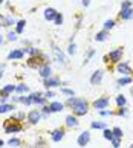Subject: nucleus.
<instances>
[{
    "instance_id": "33",
    "label": "nucleus",
    "mask_w": 133,
    "mask_h": 148,
    "mask_svg": "<svg viewBox=\"0 0 133 148\" xmlns=\"http://www.w3.org/2000/svg\"><path fill=\"white\" fill-rule=\"evenodd\" d=\"M115 102H116V106H118V107H125L127 106V98L123 95V93H119V95L115 98Z\"/></svg>"
},
{
    "instance_id": "45",
    "label": "nucleus",
    "mask_w": 133,
    "mask_h": 148,
    "mask_svg": "<svg viewBox=\"0 0 133 148\" xmlns=\"http://www.w3.org/2000/svg\"><path fill=\"white\" fill-rule=\"evenodd\" d=\"M127 8H132V2L130 0H123L121 2V9H127Z\"/></svg>"
},
{
    "instance_id": "1",
    "label": "nucleus",
    "mask_w": 133,
    "mask_h": 148,
    "mask_svg": "<svg viewBox=\"0 0 133 148\" xmlns=\"http://www.w3.org/2000/svg\"><path fill=\"white\" fill-rule=\"evenodd\" d=\"M64 106L70 108L72 110V114H75V116H86L89 113V107H90V104L86 98H76V96H69L68 99H66Z\"/></svg>"
},
{
    "instance_id": "28",
    "label": "nucleus",
    "mask_w": 133,
    "mask_h": 148,
    "mask_svg": "<svg viewBox=\"0 0 133 148\" xmlns=\"http://www.w3.org/2000/svg\"><path fill=\"white\" fill-rule=\"evenodd\" d=\"M25 28H26V20H17V23H15V26H14V31L17 32L19 35H21L25 32Z\"/></svg>"
},
{
    "instance_id": "19",
    "label": "nucleus",
    "mask_w": 133,
    "mask_h": 148,
    "mask_svg": "<svg viewBox=\"0 0 133 148\" xmlns=\"http://www.w3.org/2000/svg\"><path fill=\"white\" fill-rule=\"evenodd\" d=\"M58 11L55 9V8H51V6H48V8H44V12H43V17L46 21H54L55 18V15H57Z\"/></svg>"
},
{
    "instance_id": "42",
    "label": "nucleus",
    "mask_w": 133,
    "mask_h": 148,
    "mask_svg": "<svg viewBox=\"0 0 133 148\" xmlns=\"http://www.w3.org/2000/svg\"><path fill=\"white\" fill-rule=\"evenodd\" d=\"M68 53H69V55H75V53H76V45H75L74 41L69 43V46H68Z\"/></svg>"
},
{
    "instance_id": "31",
    "label": "nucleus",
    "mask_w": 133,
    "mask_h": 148,
    "mask_svg": "<svg viewBox=\"0 0 133 148\" xmlns=\"http://www.w3.org/2000/svg\"><path fill=\"white\" fill-rule=\"evenodd\" d=\"M19 104H23L25 107L34 106V104H32V99L29 98V95H19Z\"/></svg>"
},
{
    "instance_id": "43",
    "label": "nucleus",
    "mask_w": 133,
    "mask_h": 148,
    "mask_svg": "<svg viewBox=\"0 0 133 148\" xmlns=\"http://www.w3.org/2000/svg\"><path fill=\"white\" fill-rule=\"evenodd\" d=\"M55 95H57V93H55L54 90H44V92H43V96L46 98L48 101H49V99H54Z\"/></svg>"
},
{
    "instance_id": "32",
    "label": "nucleus",
    "mask_w": 133,
    "mask_h": 148,
    "mask_svg": "<svg viewBox=\"0 0 133 148\" xmlns=\"http://www.w3.org/2000/svg\"><path fill=\"white\" fill-rule=\"evenodd\" d=\"M116 26V20L113 18H107L106 21L103 23V29H106V31H112L113 28Z\"/></svg>"
},
{
    "instance_id": "38",
    "label": "nucleus",
    "mask_w": 133,
    "mask_h": 148,
    "mask_svg": "<svg viewBox=\"0 0 133 148\" xmlns=\"http://www.w3.org/2000/svg\"><path fill=\"white\" fill-rule=\"evenodd\" d=\"M98 114H99V116H103V118H109V116H115V112L104 108V110H98Z\"/></svg>"
},
{
    "instance_id": "41",
    "label": "nucleus",
    "mask_w": 133,
    "mask_h": 148,
    "mask_svg": "<svg viewBox=\"0 0 133 148\" xmlns=\"http://www.w3.org/2000/svg\"><path fill=\"white\" fill-rule=\"evenodd\" d=\"M26 114H28V113H25L23 110H20V112H17V113H14V116H15V119H17V121H20V122H25Z\"/></svg>"
},
{
    "instance_id": "36",
    "label": "nucleus",
    "mask_w": 133,
    "mask_h": 148,
    "mask_svg": "<svg viewBox=\"0 0 133 148\" xmlns=\"http://www.w3.org/2000/svg\"><path fill=\"white\" fill-rule=\"evenodd\" d=\"M103 138L106 139V140H109V142L112 140V139H113V133H112V128H109V127H107V128H104V130H103Z\"/></svg>"
},
{
    "instance_id": "51",
    "label": "nucleus",
    "mask_w": 133,
    "mask_h": 148,
    "mask_svg": "<svg viewBox=\"0 0 133 148\" xmlns=\"http://www.w3.org/2000/svg\"><path fill=\"white\" fill-rule=\"evenodd\" d=\"M0 3H5V0H0Z\"/></svg>"
},
{
    "instance_id": "16",
    "label": "nucleus",
    "mask_w": 133,
    "mask_h": 148,
    "mask_svg": "<svg viewBox=\"0 0 133 148\" xmlns=\"http://www.w3.org/2000/svg\"><path fill=\"white\" fill-rule=\"evenodd\" d=\"M25 58V53L21 49H11L6 55V60L8 61H12V60H23Z\"/></svg>"
},
{
    "instance_id": "22",
    "label": "nucleus",
    "mask_w": 133,
    "mask_h": 148,
    "mask_svg": "<svg viewBox=\"0 0 133 148\" xmlns=\"http://www.w3.org/2000/svg\"><path fill=\"white\" fill-rule=\"evenodd\" d=\"M31 92L29 86L26 83H20V84H15V95H28Z\"/></svg>"
},
{
    "instance_id": "9",
    "label": "nucleus",
    "mask_w": 133,
    "mask_h": 148,
    "mask_svg": "<svg viewBox=\"0 0 133 148\" xmlns=\"http://www.w3.org/2000/svg\"><path fill=\"white\" fill-rule=\"evenodd\" d=\"M64 124H66V128H70V130H76L80 127V121H78V116L75 114H68L64 118Z\"/></svg>"
},
{
    "instance_id": "18",
    "label": "nucleus",
    "mask_w": 133,
    "mask_h": 148,
    "mask_svg": "<svg viewBox=\"0 0 133 148\" xmlns=\"http://www.w3.org/2000/svg\"><path fill=\"white\" fill-rule=\"evenodd\" d=\"M21 51H23V53H26V55H29V57H37V55H41L43 53L40 49L35 47V46H23Z\"/></svg>"
},
{
    "instance_id": "10",
    "label": "nucleus",
    "mask_w": 133,
    "mask_h": 148,
    "mask_svg": "<svg viewBox=\"0 0 133 148\" xmlns=\"http://www.w3.org/2000/svg\"><path fill=\"white\" fill-rule=\"evenodd\" d=\"M26 121H28V124L29 125H37L38 122L41 121V113H40V110H31L29 113L26 114Z\"/></svg>"
},
{
    "instance_id": "17",
    "label": "nucleus",
    "mask_w": 133,
    "mask_h": 148,
    "mask_svg": "<svg viewBox=\"0 0 133 148\" xmlns=\"http://www.w3.org/2000/svg\"><path fill=\"white\" fill-rule=\"evenodd\" d=\"M118 18L123 20V21H129L133 18V6L132 8H127V9H121L119 14H118Z\"/></svg>"
},
{
    "instance_id": "26",
    "label": "nucleus",
    "mask_w": 133,
    "mask_h": 148,
    "mask_svg": "<svg viewBox=\"0 0 133 148\" xmlns=\"http://www.w3.org/2000/svg\"><path fill=\"white\" fill-rule=\"evenodd\" d=\"M109 125H107V122H104V121H92L90 122V128L92 130H104V128H107Z\"/></svg>"
},
{
    "instance_id": "35",
    "label": "nucleus",
    "mask_w": 133,
    "mask_h": 148,
    "mask_svg": "<svg viewBox=\"0 0 133 148\" xmlns=\"http://www.w3.org/2000/svg\"><path fill=\"white\" fill-rule=\"evenodd\" d=\"M52 23H54L55 26H61V25L64 23V17H63V14H61V12H57V15H55V18H54Z\"/></svg>"
},
{
    "instance_id": "11",
    "label": "nucleus",
    "mask_w": 133,
    "mask_h": 148,
    "mask_svg": "<svg viewBox=\"0 0 133 148\" xmlns=\"http://www.w3.org/2000/svg\"><path fill=\"white\" fill-rule=\"evenodd\" d=\"M90 139H92L90 131L89 130L81 131V133L78 134V138H76V144H78V147H87L89 142H90Z\"/></svg>"
},
{
    "instance_id": "6",
    "label": "nucleus",
    "mask_w": 133,
    "mask_h": 148,
    "mask_svg": "<svg viewBox=\"0 0 133 148\" xmlns=\"http://www.w3.org/2000/svg\"><path fill=\"white\" fill-rule=\"evenodd\" d=\"M43 86L46 90H54L57 89V87H61L63 86V81L58 78V76H49V78H44L43 79Z\"/></svg>"
},
{
    "instance_id": "24",
    "label": "nucleus",
    "mask_w": 133,
    "mask_h": 148,
    "mask_svg": "<svg viewBox=\"0 0 133 148\" xmlns=\"http://www.w3.org/2000/svg\"><path fill=\"white\" fill-rule=\"evenodd\" d=\"M14 93H15V84H6V86H3L2 89H0V96L2 95L11 96V95H14Z\"/></svg>"
},
{
    "instance_id": "27",
    "label": "nucleus",
    "mask_w": 133,
    "mask_h": 148,
    "mask_svg": "<svg viewBox=\"0 0 133 148\" xmlns=\"http://www.w3.org/2000/svg\"><path fill=\"white\" fill-rule=\"evenodd\" d=\"M6 145L9 148H20L21 147V139L20 138H15V136H12L11 139L6 140Z\"/></svg>"
},
{
    "instance_id": "15",
    "label": "nucleus",
    "mask_w": 133,
    "mask_h": 148,
    "mask_svg": "<svg viewBox=\"0 0 133 148\" xmlns=\"http://www.w3.org/2000/svg\"><path fill=\"white\" fill-rule=\"evenodd\" d=\"M37 70H38V75H40V78H41V79L52 76V67H51V63H44L41 67H38Z\"/></svg>"
},
{
    "instance_id": "34",
    "label": "nucleus",
    "mask_w": 133,
    "mask_h": 148,
    "mask_svg": "<svg viewBox=\"0 0 133 148\" xmlns=\"http://www.w3.org/2000/svg\"><path fill=\"white\" fill-rule=\"evenodd\" d=\"M112 133H113V138H118V139H123L124 138V131L121 127H113L112 128Z\"/></svg>"
},
{
    "instance_id": "50",
    "label": "nucleus",
    "mask_w": 133,
    "mask_h": 148,
    "mask_svg": "<svg viewBox=\"0 0 133 148\" xmlns=\"http://www.w3.org/2000/svg\"><path fill=\"white\" fill-rule=\"evenodd\" d=\"M0 26H3V15L0 14Z\"/></svg>"
},
{
    "instance_id": "13",
    "label": "nucleus",
    "mask_w": 133,
    "mask_h": 148,
    "mask_svg": "<svg viewBox=\"0 0 133 148\" xmlns=\"http://www.w3.org/2000/svg\"><path fill=\"white\" fill-rule=\"evenodd\" d=\"M48 107H49V112L52 114L54 113H61L66 108L64 102H61V101H51V102H48Z\"/></svg>"
},
{
    "instance_id": "44",
    "label": "nucleus",
    "mask_w": 133,
    "mask_h": 148,
    "mask_svg": "<svg viewBox=\"0 0 133 148\" xmlns=\"http://www.w3.org/2000/svg\"><path fill=\"white\" fill-rule=\"evenodd\" d=\"M110 144H112L113 148H119L121 144H123V139H118V138H113L112 140H110Z\"/></svg>"
},
{
    "instance_id": "37",
    "label": "nucleus",
    "mask_w": 133,
    "mask_h": 148,
    "mask_svg": "<svg viewBox=\"0 0 133 148\" xmlns=\"http://www.w3.org/2000/svg\"><path fill=\"white\" fill-rule=\"evenodd\" d=\"M60 93L61 95H64V96H75V92L72 90V89H68V87H60Z\"/></svg>"
},
{
    "instance_id": "20",
    "label": "nucleus",
    "mask_w": 133,
    "mask_h": 148,
    "mask_svg": "<svg viewBox=\"0 0 133 148\" xmlns=\"http://www.w3.org/2000/svg\"><path fill=\"white\" fill-rule=\"evenodd\" d=\"M110 37V31H106V29H101L99 32H96L95 37H93V40L98 41V43H104Z\"/></svg>"
},
{
    "instance_id": "39",
    "label": "nucleus",
    "mask_w": 133,
    "mask_h": 148,
    "mask_svg": "<svg viewBox=\"0 0 133 148\" xmlns=\"http://www.w3.org/2000/svg\"><path fill=\"white\" fill-rule=\"evenodd\" d=\"M49 101L46 99L44 96H40V98H37V99L34 101V106H37V107H43V106H46Z\"/></svg>"
},
{
    "instance_id": "2",
    "label": "nucleus",
    "mask_w": 133,
    "mask_h": 148,
    "mask_svg": "<svg viewBox=\"0 0 133 148\" xmlns=\"http://www.w3.org/2000/svg\"><path fill=\"white\" fill-rule=\"evenodd\" d=\"M23 124L20 122V121L15 119V116L12 114L11 118H8L6 121L3 122V131L6 134H15V133H20V131H23Z\"/></svg>"
},
{
    "instance_id": "3",
    "label": "nucleus",
    "mask_w": 133,
    "mask_h": 148,
    "mask_svg": "<svg viewBox=\"0 0 133 148\" xmlns=\"http://www.w3.org/2000/svg\"><path fill=\"white\" fill-rule=\"evenodd\" d=\"M123 55H124V47H115L107 55H104L103 60L107 64H118L119 61H123Z\"/></svg>"
},
{
    "instance_id": "46",
    "label": "nucleus",
    "mask_w": 133,
    "mask_h": 148,
    "mask_svg": "<svg viewBox=\"0 0 133 148\" xmlns=\"http://www.w3.org/2000/svg\"><path fill=\"white\" fill-rule=\"evenodd\" d=\"M5 69H6V63L0 64V79L3 78V72H5Z\"/></svg>"
},
{
    "instance_id": "4",
    "label": "nucleus",
    "mask_w": 133,
    "mask_h": 148,
    "mask_svg": "<svg viewBox=\"0 0 133 148\" xmlns=\"http://www.w3.org/2000/svg\"><path fill=\"white\" fill-rule=\"evenodd\" d=\"M44 63H51L49 61V57L46 55V53H41V55H37V57H28L26 60V66L29 69H38V67H41V66Z\"/></svg>"
},
{
    "instance_id": "23",
    "label": "nucleus",
    "mask_w": 133,
    "mask_h": 148,
    "mask_svg": "<svg viewBox=\"0 0 133 148\" xmlns=\"http://www.w3.org/2000/svg\"><path fill=\"white\" fill-rule=\"evenodd\" d=\"M17 110V106L12 102H8V104H0V114H5V113H9V112H15Z\"/></svg>"
},
{
    "instance_id": "14",
    "label": "nucleus",
    "mask_w": 133,
    "mask_h": 148,
    "mask_svg": "<svg viewBox=\"0 0 133 148\" xmlns=\"http://www.w3.org/2000/svg\"><path fill=\"white\" fill-rule=\"evenodd\" d=\"M49 134H51V140L55 142V144H58V142H61V140L64 139L66 130H64V128H55V130H52Z\"/></svg>"
},
{
    "instance_id": "30",
    "label": "nucleus",
    "mask_w": 133,
    "mask_h": 148,
    "mask_svg": "<svg viewBox=\"0 0 133 148\" xmlns=\"http://www.w3.org/2000/svg\"><path fill=\"white\" fill-rule=\"evenodd\" d=\"M5 40L9 41V43H15V41H19V34L15 31H8L6 32V37H5Z\"/></svg>"
},
{
    "instance_id": "7",
    "label": "nucleus",
    "mask_w": 133,
    "mask_h": 148,
    "mask_svg": "<svg viewBox=\"0 0 133 148\" xmlns=\"http://www.w3.org/2000/svg\"><path fill=\"white\" fill-rule=\"evenodd\" d=\"M116 66V72L121 73V76H132L133 75V69L129 61H119Z\"/></svg>"
},
{
    "instance_id": "49",
    "label": "nucleus",
    "mask_w": 133,
    "mask_h": 148,
    "mask_svg": "<svg viewBox=\"0 0 133 148\" xmlns=\"http://www.w3.org/2000/svg\"><path fill=\"white\" fill-rule=\"evenodd\" d=\"M5 145H6V142H5V140H2V139H0V148H3Z\"/></svg>"
},
{
    "instance_id": "48",
    "label": "nucleus",
    "mask_w": 133,
    "mask_h": 148,
    "mask_svg": "<svg viewBox=\"0 0 133 148\" xmlns=\"http://www.w3.org/2000/svg\"><path fill=\"white\" fill-rule=\"evenodd\" d=\"M3 43H5V35H2V34H0V47L3 46Z\"/></svg>"
},
{
    "instance_id": "25",
    "label": "nucleus",
    "mask_w": 133,
    "mask_h": 148,
    "mask_svg": "<svg viewBox=\"0 0 133 148\" xmlns=\"http://www.w3.org/2000/svg\"><path fill=\"white\" fill-rule=\"evenodd\" d=\"M17 20H15L11 14H6L3 15V28H11V26H15Z\"/></svg>"
},
{
    "instance_id": "47",
    "label": "nucleus",
    "mask_w": 133,
    "mask_h": 148,
    "mask_svg": "<svg viewBox=\"0 0 133 148\" xmlns=\"http://www.w3.org/2000/svg\"><path fill=\"white\" fill-rule=\"evenodd\" d=\"M81 5L84 8H89V6H90V0H81Z\"/></svg>"
},
{
    "instance_id": "29",
    "label": "nucleus",
    "mask_w": 133,
    "mask_h": 148,
    "mask_svg": "<svg viewBox=\"0 0 133 148\" xmlns=\"http://www.w3.org/2000/svg\"><path fill=\"white\" fill-rule=\"evenodd\" d=\"M115 116H121V118H129L130 116V110L125 107H118V110H115Z\"/></svg>"
},
{
    "instance_id": "8",
    "label": "nucleus",
    "mask_w": 133,
    "mask_h": 148,
    "mask_svg": "<svg viewBox=\"0 0 133 148\" xmlns=\"http://www.w3.org/2000/svg\"><path fill=\"white\" fill-rule=\"evenodd\" d=\"M110 106V98L109 96H101V98H96L95 101L92 102V107L95 110H104V108H109Z\"/></svg>"
},
{
    "instance_id": "21",
    "label": "nucleus",
    "mask_w": 133,
    "mask_h": 148,
    "mask_svg": "<svg viewBox=\"0 0 133 148\" xmlns=\"http://www.w3.org/2000/svg\"><path fill=\"white\" fill-rule=\"evenodd\" d=\"M133 84V76H119L116 79V87H127Z\"/></svg>"
},
{
    "instance_id": "12",
    "label": "nucleus",
    "mask_w": 133,
    "mask_h": 148,
    "mask_svg": "<svg viewBox=\"0 0 133 148\" xmlns=\"http://www.w3.org/2000/svg\"><path fill=\"white\" fill-rule=\"evenodd\" d=\"M103 78H104V70H101V69L93 70L92 75H90V84L92 86H99L103 83Z\"/></svg>"
},
{
    "instance_id": "40",
    "label": "nucleus",
    "mask_w": 133,
    "mask_h": 148,
    "mask_svg": "<svg viewBox=\"0 0 133 148\" xmlns=\"http://www.w3.org/2000/svg\"><path fill=\"white\" fill-rule=\"evenodd\" d=\"M93 55H95V49H89V51H87V53H86V57H84V64H89V63H90V60H92V57Z\"/></svg>"
},
{
    "instance_id": "5",
    "label": "nucleus",
    "mask_w": 133,
    "mask_h": 148,
    "mask_svg": "<svg viewBox=\"0 0 133 148\" xmlns=\"http://www.w3.org/2000/svg\"><path fill=\"white\" fill-rule=\"evenodd\" d=\"M52 55H54V61L58 63V64H68V57H66V53L60 49L57 45H54L52 43Z\"/></svg>"
}]
</instances>
